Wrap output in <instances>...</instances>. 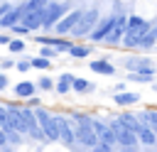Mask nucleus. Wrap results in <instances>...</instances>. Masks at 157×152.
<instances>
[{
	"label": "nucleus",
	"instance_id": "obj_11",
	"mask_svg": "<svg viewBox=\"0 0 157 152\" xmlns=\"http://www.w3.org/2000/svg\"><path fill=\"white\" fill-rule=\"evenodd\" d=\"M91 123H93V130H96V135H98V140L103 142V145H118V140H115V132H113V127H110V123H101V120H93L91 118Z\"/></svg>",
	"mask_w": 157,
	"mask_h": 152
},
{
	"label": "nucleus",
	"instance_id": "obj_3",
	"mask_svg": "<svg viewBox=\"0 0 157 152\" xmlns=\"http://www.w3.org/2000/svg\"><path fill=\"white\" fill-rule=\"evenodd\" d=\"M34 115H37V123H39V127L44 130L47 140L59 142V125H56V115H52V113H49L47 108H42V105H37V108H34Z\"/></svg>",
	"mask_w": 157,
	"mask_h": 152
},
{
	"label": "nucleus",
	"instance_id": "obj_36",
	"mask_svg": "<svg viewBox=\"0 0 157 152\" xmlns=\"http://www.w3.org/2000/svg\"><path fill=\"white\" fill-rule=\"evenodd\" d=\"M93 152H110V145H103V142H98V145L93 147Z\"/></svg>",
	"mask_w": 157,
	"mask_h": 152
},
{
	"label": "nucleus",
	"instance_id": "obj_41",
	"mask_svg": "<svg viewBox=\"0 0 157 152\" xmlns=\"http://www.w3.org/2000/svg\"><path fill=\"white\" fill-rule=\"evenodd\" d=\"M5 86H7V76H5V74H0V91H2Z\"/></svg>",
	"mask_w": 157,
	"mask_h": 152
},
{
	"label": "nucleus",
	"instance_id": "obj_13",
	"mask_svg": "<svg viewBox=\"0 0 157 152\" xmlns=\"http://www.w3.org/2000/svg\"><path fill=\"white\" fill-rule=\"evenodd\" d=\"M123 64H125V69H128L130 74H140V71H150V69H152V66H150L152 61H150L147 56H128Z\"/></svg>",
	"mask_w": 157,
	"mask_h": 152
},
{
	"label": "nucleus",
	"instance_id": "obj_10",
	"mask_svg": "<svg viewBox=\"0 0 157 152\" xmlns=\"http://www.w3.org/2000/svg\"><path fill=\"white\" fill-rule=\"evenodd\" d=\"M7 115H10V125H12L17 132L27 135V123H25V115H22V105L7 103Z\"/></svg>",
	"mask_w": 157,
	"mask_h": 152
},
{
	"label": "nucleus",
	"instance_id": "obj_2",
	"mask_svg": "<svg viewBox=\"0 0 157 152\" xmlns=\"http://www.w3.org/2000/svg\"><path fill=\"white\" fill-rule=\"evenodd\" d=\"M98 20H101V10L93 5L91 10H83V15L78 17V22L74 25V29H71V37L74 39H83V37H88L91 32H93V27L98 25Z\"/></svg>",
	"mask_w": 157,
	"mask_h": 152
},
{
	"label": "nucleus",
	"instance_id": "obj_15",
	"mask_svg": "<svg viewBox=\"0 0 157 152\" xmlns=\"http://www.w3.org/2000/svg\"><path fill=\"white\" fill-rule=\"evenodd\" d=\"M137 140H140V145H145V147H155V145H157L155 130H152L150 125H145V123H142V127L137 130Z\"/></svg>",
	"mask_w": 157,
	"mask_h": 152
},
{
	"label": "nucleus",
	"instance_id": "obj_25",
	"mask_svg": "<svg viewBox=\"0 0 157 152\" xmlns=\"http://www.w3.org/2000/svg\"><path fill=\"white\" fill-rule=\"evenodd\" d=\"M29 61H32V66H34V69H42V71H47V69H52V66H54V64H52V59H47V56H32Z\"/></svg>",
	"mask_w": 157,
	"mask_h": 152
},
{
	"label": "nucleus",
	"instance_id": "obj_33",
	"mask_svg": "<svg viewBox=\"0 0 157 152\" xmlns=\"http://www.w3.org/2000/svg\"><path fill=\"white\" fill-rule=\"evenodd\" d=\"M10 32H12L15 37H25V34H29V29H27V27H25L22 22H20V25H15V27H12Z\"/></svg>",
	"mask_w": 157,
	"mask_h": 152
},
{
	"label": "nucleus",
	"instance_id": "obj_27",
	"mask_svg": "<svg viewBox=\"0 0 157 152\" xmlns=\"http://www.w3.org/2000/svg\"><path fill=\"white\" fill-rule=\"evenodd\" d=\"M7 47H10V51H12V54H20V51H25V47H27V44H25V39H22V37H12Z\"/></svg>",
	"mask_w": 157,
	"mask_h": 152
},
{
	"label": "nucleus",
	"instance_id": "obj_6",
	"mask_svg": "<svg viewBox=\"0 0 157 152\" xmlns=\"http://www.w3.org/2000/svg\"><path fill=\"white\" fill-rule=\"evenodd\" d=\"M115 17H118V15H105V17H101V20H98V25L93 27V32L88 34V39H91V42H103V39L108 37V32L113 29Z\"/></svg>",
	"mask_w": 157,
	"mask_h": 152
},
{
	"label": "nucleus",
	"instance_id": "obj_21",
	"mask_svg": "<svg viewBox=\"0 0 157 152\" xmlns=\"http://www.w3.org/2000/svg\"><path fill=\"white\" fill-rule=\"evenodd\" d=\"M120 120H123V123H125V127H130L135 135H137V130L142 127V120H140L137 115H132V113H123V115H120Z\"/></svg>",
	"mask_w": 157,
	"mask_h": 152
},
{
	"label": "nucleus",
	"instance_id": "obj_32",
	"mask_svg": "<svg viewBox=\"0 0 157 152\" xmlns=\"http://www.w3.org/2000/svg\"><path fill=\"white\" fill-rule=\"evenodd\" d=\"M37 88H42V91H52V88H54V81H52L49 76H42V78L37 81Z\"/></svg>",
	"mask_w": 157,
	"mask_h": 152
},
{
	"label": "nucleus",
	"instance_id": "obj_8",
	"mask_svg": "<svg viewBox=\"0 0 157 152\" xmlns=\"http://www.w3.org/2000/svg\"><path fill=\"white\" fill-rule=\"evenodd\" d=\"M25 12H27V2L15 5V7H12L7 15H2V17H0V27H2V29H12L15 25H20V22H22Z\"/></svg>",
	"mask_w": 157,
	"mask_h": 152
},
{
	"label": "nucleus",
	"instance_id": "obj_40",
	"mask_svg": "<svg viewBox=\"0 0 157 152\" xmlns=\"http://www.w3.org/2000/svg\"><path fill=\"white\" fill-rule=\"evenodd\" d=\"M10 39H12L10 34H0V44H5V47H7V44H10Z\"/></svg>",
	"mask_w": 157,
	"mask_h": 152
},
{
	"label": "nucleus",
	"instance_id": "obj_4",
	"mask_svg": "<svg viewBox=\"0 0 157 152\" xmlns=\"http://www.w3.org/2000/svg\"><path fill=\"white\" fill-rule=\"evenodd\" d=\"M66 12H69V5H66V2H52V0H49V5L44 7V22H42V27L49 32Z\"/></svg>",
	"mask_w": 157,
	"mask_h": 152
},
{
	"label": "nucleus",
	"instance_id": "obj_23",
	"mask_svg": "<svg viewBox=\"0 0 157 152\" xmlns=\"http://www.w3.org/2000/svg\"><path fill=\"white\" fill-rule=\"evenodd\" d=\"M76 93H91L96 86H93V81H88V78H74V86H71Z\"/></svg>",
	"mask_w": 157,
	"mask_h": 152
},
{
	"label": "nucleus",
	"instance_id": "obj_14",
	"mask_svg": "<svg viewBox=\"0 0 157 152\" xmlns=\"http://www.w3.org/2000/svg\"><path fill=\"white\" fill-rule=\"evenodd\" d=\"M42 22H44V10H27L25 12V17H22V25L29 29V32H34V29H39L42 27Z\"/></svg>",
	"mask_w": 157,
	"mask_h": 152
},
{
	"label": "nucleus",
	"instance_id": "obj_20",
	"mask_svg": "<svg viewBox=\"0 0 157 152\" xmlns=\"http://www.w3.org/2000/svg\"><path fill=\"white\" fill-rule=\"evenodd\" d=\"M91 51H93V44H74L71 51H69V56H74V59H86Z\"/></svg>",
	"mask_w": 157,
	"mask_h": 152
},
{
	"label": "nucleus",
	"instance_id": "obj_35",
	"mask_svg": "<svg viewBox=\"0 0 157 152\" xmlns=\"http://www.w3.org/2000/svg\"><path fill=\"white\" fill-rule=\"evenodd\" d=\"M12 7H15V5H10V2H0V17H2V15H7Z\"/></svg>",
	"mask_w": 157,
	"mask_h": 152
},
{
	"label": "nucleus",
	"instance_id": "obj_7",
	"mask_svg": "<svg viewBox=\"0 0 157 152\" xmlns=\"http://www.w3.org/2000/svg\"><path fill=\"white\" fill-rule=\"evenodd\" d=\"M128 32V15H123V12H118V17H115V25H113V29L108 32V37L103 39L105 44H120V39H123V34Z\"/></svg>",
	"mask_w": 157,
	"mask_h": 152
},
{
	"label": "nucleus",
	"instance_id": "obj_31",
	"mask_svg": "<svg viewBox=\"0 0 157 152\" xmlns=\"http://www.w3.org/2000/svg\"><path fill=\"white\" fill-rule=\"evenodd\" d=\"M49 5V0H27V10L32 12V10H44Z\"/></svg>",
	"mask_w": 157,
	"mask_h": 152
},
{
	"label": "nucleus",
	"instance_id": "obj_34",
	"mask_svg": "<svg viewBox=\"0 0 157 152\" xmlns=\"http://www.w3.org/2000/svg\"><path fill=\"white\" fill-rule=\"evenodd\" d=\"M15 69L25 74V71H29V69H32V61H15Z\"/></svg>",
	"mask_w": 157,
	"mask_h": 152
},
{
	"label": "nucleus",
	"instance_id": "obj_30",
	"mask_svg": "<svg viewBox=\"0 0 157 152\" xmlns=\"http://www.w3.org/2000/svg\"><path fill=\"white\" fill-rule=\"evenodd\" d=\"M7 140H10V145H22V132H17L15 127H10L7 130Z\"/></svg>",
	"mask_w": 157,
	"mask_h": 152
},
{
	"label": "nucleus",
	"instance_id": "obj_39",
	"mask_svg": "<svg viewBox=\"0 0 157 152\" xmlns=\"http://www.w3.org/2000/svg\"><path fill=\"white\" fill-rule=\"evenodd\" d=\"M39 103H42V101H39V98H34V96H32V98H29V101H27V105H29V108H37V105H39Z\"/></svg>",
	"mask_w": 157,
	"mask_h": 152
},
{
	"label": "nucleus",
	"instance_id": "obj_12",
	"mask_svg": "<svg viewBox=\"0 0 157 152\" xmlns=\"http://www.w3.org/2000/svg\"><path fill=\"white\" fill-rule=\"evenodd\" d=\"M37 44H49V47L59 49L61 54H69V51H71V47H74V42H69L66 37H49V34L37 37Z\"/></svg>",
	"mask_w": 157,
	"mask_h": 152
},
{
	"label": "nucleus",
	"instance_id": "obj_19",
	"mask_svg": "<svg viewBox=\"0 0 157 152\" xmlns=\"http://www.w3.org/2000/svg\"><path fill=\"white\" fill-rule=\"evenodd\" d=\"M137 118L145 123V125H150L152 130H155V135H157V110L155 108H147V110H140L137 113Z\"/></svg>",
	"mask_w": 157,
	"mask_h": 152
},
{
	"label": "nucleus",
	"instance_id": "obj_29",
	"mask_svg": "<svg viewBox=\"0 0 157 152\" xmlns=\"http://www.w3.org/2000/svg\"><path fill=\"white\" fill-rule=\"evenodd\" d=\"M56 54H61V51L54 49V47H49V44H42V49H39V56H47V59H54Z\"/></svg>",
	"mask_w": 157,
	"mask_h": 152
},
{
	"label": "nucleus",
	"instance_id": "obj_16",
	"mask_svg": "<svg viewBox=\"0 0 157 152\" xmlns=\"http://www.w3.org/2000/svg\"><path fill=\"white\" fill-rule=\"evenodd\" d=\"M88 66H91L93 74H101V76H113V74H115V66L108 64L105 59H96V61H91Z\"/></svg>",
	"mask_w": 157,
	"mask_h": 152
},
{
	"label": "nucleus",
	"instance_id": "obj_24",
	"mask_svg": "<svg viewBox=\"0 0 157 152\" xmlns=\"http://www.w3.org/2000/svg\"><path fill=\"white\" fill-rule=\"evenodd\" d=\"M157 44V37L152 34V29L147 32V34H142V39H140V44H137V49H142V51H150L152 47Z\"/></svg>",
	"mask_w": 157,
	"mask_h": 152
},
{
	"label": "nucleus",
	"instance_id": "obj_26",
	"mask_svg": "<svg viewBox=\"0 0 157 152\" xmlns=\"http://www.w3.org/2000/svg\"><path fill=\"white\" fill-rule=\"evenodd\" d=\"M130 78H132V81H140V83H150V81L155 78V69H150V71H140V74H130Z\"/></svg>",
	"mask_w": 157,
	"mask_h": 152
},
{
	"label": "nucleus",
	"instance_id": "obj_38",
	"mask_svg": "<svg viewBox=\"0 0 157 152\" xmlns=\"http://www.w3.org/2000/svg\"><path fill=\"white\" fill-rule=\"evenodd\" d=\"M5 145H10V140H7V132L0 130V147H5Z\"/></svg>",
	"mask_w": 157,
	"mask_h": 152
},
{
	"label": "nucleus",
	"instance_id": "obj_5",
	"mask_svg": "<svg viewBox=\"0 0 157 152\" xmlns=\"http://www.w3.org/2000/svg\"><path fill=\"white\" fill-rule=\"evenodd\" d=\"M81 15H83V10H69V12H66V15H64L54 27H52V29L56 32V37H69V34H71V29H74V25L78 22V17H81Z\"/></svg>",
	"mask_w": 157,
	"mask_h": 152
},
{
	"label": "nucleus",
	"instance_id": "obj_17",
	"mask_svg": "<svg viewBox=\"0 0 157 152\" xmlns=\"http://www.w3.org/2000/svg\"><path fill=\"white\" fill-rule=\"evenodd\" d=\"M34 91H37V83H32V81H20L15 86V96L17 98H32Z\"/></svg>",
	"mask_w": 157,
	"mask_h": 152
},
{
	"label": "nucleus",
	"instance_id": "obj_22",
	"mask_svg": "<svg viewBox=\"0 0 157 152\" xmlns=\"http://www.w3.org/2000/svg\"><path fill=\"white\" fill-rule=\"evenodd\" d=\"M74 78H76V76H71V74H61V78L56 81L54 88H56L59 93H69V88L74 86Z\"/></svg>",
	"mask_w": 157,
	"mask_h": 152
},
{
	"label": "nucleus",
	"instance_id": "obj_43",
	"mask_svg": "<svg viewBox=\"0 0 157 152\" xmlns=\"http://www.w3.org/2000/svg\"><path fill=\"white\" fill-rule=\"evenodd\" d=\"M152 88H155V91H157V83H152Z\"/></svg>",
	"mask_w": 157,
	"mask_h": 152
},
{
	"label": "nucleus",
	"instance_id": "obj_9",
	"mask_svg": "<svg viewBox=\"0 0 157 152\" xmlns=\"http://www.w3.org/2000/svg\"><path fill=\"white\" fill-rule=\"evenodd\" d=\"M56 125H59V142L74 145L76 142V130L71 127V120L66 115H56Z\"/></svg>",
	"mask_w": 157,
	"mask_h": 152
},
{
	"label": "nucleus",
	"instance_id": "obj_37",
	"mask_svg": "<svg viewBox=\"0 0 157 152\" xmlns=\"http://www.w3.org/2000/svg\"><path fill=\"white\" fill-rule=\"evenodd\" d=\"M15 66V61H10V59H5V61H0V69L2 71H7V69H12Z\"/></svg>",
	"mask_w": 157,
	"mask_h": 152
},
{
	"label": "nucleus",
	"instance_id": "obj_28",
	"mask_svg": "<svg viewBox=\"0 0 157 152\" xmlns=\"http://www.w3.org/2000/svg\"><path fill=\"white\" fill-rule=\"evenodd\" d=\"M12 125H10V115H7V105H0V130H10Z\"/></svg>",
	"mask_w": 157,
	"mask_h": 152
},
{
	"label": "nucleus",
	"instance_id": "obj_18",
	"mask_svg": "<svg viewBox=\"0 0 157 152\" xmlns=\"http://www.w3.org/2000/svg\"><path fill=\"white\" fill-rule=\"evenodd\" d=\"M113 101H115L118 105H123V108H125V105L137 103V101H140V96H137V93H132V91H120V93H115V96H113Z\"/></svg>",
	"mask_w": 157,
	"mask_h": 152
},
{
	"label": "nucleus",
	"instance_id": "obj_42",
	"mask_svg": "<svg viewBox=\"0 0 157 152\" xmlns=\"http://www.w3.org/2000/svg\"><path fill=\"white\" fill-rule=\"evenodd\" d=\"M152 34H155V37H157V20H155V22H152Z\"/></svg>",
	"mask_w": 157,
	"mask_h": 152
},
{
	"label": "nucleus",
	"instance_id": "obj_1",
	"mask_svg": "<svg viewBox=\"0 0 157 152\" xmlns=\"http://www.w3.org/2000/svg\"><path fill=\"white\" fill-rule=\"evenodd\" d=\"M74 120H78V123H74V125H76V142L83 145V147H91V150H93L101 140H98V135H96V130H93L91 118H86L83 113H76Z\"/></svg>",
	"mask_w": 157,
	"mask_h": 152
}]
</instances>
